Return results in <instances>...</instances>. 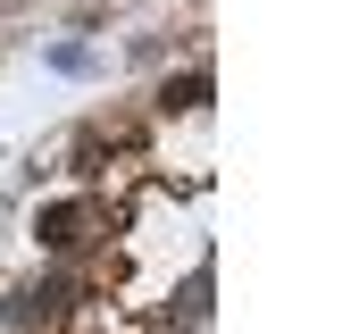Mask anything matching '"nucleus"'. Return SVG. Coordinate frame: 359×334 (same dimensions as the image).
I'll list each match as a JSON object with an SVG mask.
<instances>
[{"label": "nucleus", "instance_id": "f03ea898", "mask_svg": "<svg viewBox=\"0 0 359 334\" xmlns=\"http://www.w3.org/2000/svg\"><path fill=\"white\" fill-rule=\"evenodd\" d=\"M67 301H76V284H67V276H50V284H25V293H17V318H25V326H42V318H59Z\"/></svg>", "mask_w": 359, "mask_h": 334}, {"label": "nucleus", "instance_id": "7ed1b4c3", "mask_svg": "<svg viewBox=\"0 0 359 334\" xmlns=\"http://www.w3.org/2000/svg\"><path fill=\"white\" fill-rule=\"evenodd\" d=\"M159 109H168V117H192V109H209V76H201V67H184V76H168L159 84Z\"/></svg>", "mask_w": 359, "mask_h": 334}, {"label": "nucleus", "instance_id": "f257e3e1", "mask_svg": "<svg viewBox=\"0 0 359 334\" xmlns=\"http://www.w3.org/2000/svg\"><path fill=\"white\" fill-rule=\"evenodd\" d=\"M34 234H42L50 250H76V243L92 234V201H50V209L34 218Z\"/></svg>", "mask_w": 359, "mask_h": 334}]
</instances>
